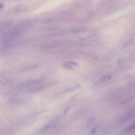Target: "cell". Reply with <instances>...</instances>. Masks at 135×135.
<instances>
[{
  "instance_id": "obj_1",
  "label": "cell",
  "mask_w": 135,
  "mask_h": 135,
  "mask_svg": "<svg viewBox=\"0 0 135 135\" xmlns=\"http://www.w3.org/2000/svg\"><path fill=\"white\" fill-rule=\"evenodd\" d=\"M64 68L70 70H75L77 69L79 67L78 64L77 63L74 61H68L65 63L63 65Z\"/></svg>"
},
{
  "instance_id": "obj_2",
  "label": "cell",
  "mask_w": 135,
  "mask_h": 135,
  "mask_svg": "<svg viewBox=\"0 0 135 135\" xmlns=\"http://www.w3.org/2000/svg\"><path fill=\"white\" fill-rule=\"evenodd\" d=\"M113 75H112V74L108 73L102 76L99 79L98 82L100 83H104L105 82H107L111 79Z\"/></svg>"
},
{
  "instance_id": "obj_3",
  "label": "cell",
  "mask_w": 135,
  "mask_h": 135,
  "mask_svg": "<svg viewBox=\"0 0 135 135\" xmlns=\"http://www.w3.org/2000/svg\"><path fill=\"white\" fill-rule=\"evenodd\" d=\"M42 81V79H41V78L38 79L29 80V81H27V82H25L24 84H23V86H30V85H33V84L39 83V82H41Z\"/></svg>"
},
{
  "instance_id": "obj_4",
  "label": "cell",
  "mask_w": 135,
  "mask_h": 135,
  "mask_svg": "<svg viewBox=\"0 0 135 135\" xmlns=\"http://www.w3.org/2000/svg\"><path fill=\"white\" fill-rule=\"evenodd\" d=\"M86 29V28L82 26H78L72 29V31L74 33H80V32H83L85 31Z\"/></svg>"
},
{
  "instance_id": "obj_5",
  "label": "cell",
  "mask_w": 135,
  "mask_h": 135,
  "mask_svg": "<svg viewBox=\"0 0 135 135\" xmlns=\"http://www.w3.org/2000/svg\"><path fill=\"white\" fill-rule=\"evenodd\" d=\"M133 41V39H130L128 40L127 41H126V42H124L123 44V46H122V47L123 48H126V47H127L129 46L132 43V42Z\"/></svg>"
},
{
  "instance_id": "obj_6",
  "label": "cell",
  "mask_w": 135,
  "mask_h": 135,
  "mask_svg": "<svg viewBox=\"0 0 135 135\" xmlns=\"http://www.w3.org/2000/svg\"><path fill=\"white\" fill-rule=\"evenodd\" d=\"M135 128V123L128 126L126 130V132H129Z\"/></svg>"
},
{
  "instance_id": "obj_7",
  "label": "cell",
  "mask_w": 135,
  "mask_h": 135,
  "mask_svg": "<svg viewBox=\"0 0 135 135\" xmlns=\"http://www.w3.org/2000/svg\"><path fill=\"white\" fill-rule=\"evenodd\" d=\"M54 125L53 124H49L45 125V126H43V128H43V130H47V129H49L52 128L53 127H54Z\"/></svg>"
},
{
  "instance_id": "obj_8",
  "label": "cell",
  "mask_w": 135,
  "mask_h": 135,
  "mask_svg": "<svg viewBox=\"0 0 135 135\" xmlns=\"http://www.w3.org/2000/svg\"><path fill=\"white\" fill-rule=\"evenodd\" d=\"M36 66H37V65H32V66H29V67H27L23 68L22 70L26 71V70H31V69H34V68H36Z\"/></svg>"
},
{
  "instance_id": "obj_9",
  "label": "cell",
  "mask_w": 135,
  "mask_h": 135,
  "mask_svg": "<svg viewBox=\"0 0 135 135\" xmlns=\"http://www.w3.org/2000/svg\"><path fill=\"white\" fill-rule=\"evenodd\" d=\"M97 120V117H93L90 118L89 119V120L88 121L87 123L88 124H90L92 123H94V122L96 120Z\"/></svg>"
},
{
  "instance_id": "obj_10",
  "label": "cell",
  "mask_w": 135,
  "mask_h": 135,
  "mask_svg": "<svg viewBox=\"0 0 135 135\" xmlns=\"http://www.w3.org/2000/svg\"><path fill=\"white\" fill-rule=\"evenodd\" d=\"M72 107L71 106H68V107H66L65 110L64 111L63 114L64 115H66L68 113V112L70 109Z\"/></svg>"
},
{
  "instance_id": "obj_11",
  "label": "cell",
  "mask_w": 135,
  "mask_h": 135,
  "mask_svg": "<svg viewBox=\"0 0 135 135\" xmlns=\"http://www.w3.org/2000/svg\"><path fill=\"white\" fill-rule=\"evenodd\" d=\"M97 132V130L95 128H93V129H92L91 132V135H93L94 134H95Z\"/></svg>"
},
{
  "instance_id": "obj_12",
  "label": "cell",
  "mask_w": 135,
  "mask_h": 135,
  "mask_svg": "<svg viewBox=\"0 0 135 135\" xmlns=\"http://www.w3.org/2000/svg\"><path fill=\"white\" fill-rule=\"evenodd\" d=\"M77 95H74V96L72 97V98L70 99V101H74L75 100V98L77 97Z\"/></svg>"
},
{
  "instance_id": "obj_13",
  "label": "cell",
  "mask_w": 135,
  "mask_h": 135,
  "mask_svg": "<svg viewBox=\"0 0 135 135\" xmlns=\"http://www.w3.org/2000/svg\"><path fill=\"white\" fill-rule=\"evenodd\" d=\"M3 5L2 4L0 3V9H2L3 8Z\"/></svg>"
}]
</instances>
